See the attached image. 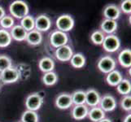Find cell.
I'll list each match as a JSON object with an SVG mask.
<instances>
[{"label": "cell", "instance_id": "6da1fadb", "mask_svg": "<svg viewBox=\"0 0 131 122\" xmlns=\"http://www.w3.org/2000/svg\"><path fill=\"white\" fill-rule=\"evenodd\" d=\"M9 11L12 16L16 19H23L24 17L28 16L29 8L28 4L22 0H16L11 3L9 7Z\"/></svg>", "mask_w": 131, "mask_h": 122}, {"label": "cell", "instance_id": "7a4b0ae2", "mask_svg": "<svg viewBox=\"0 0 131 122\" xmlns=\"http://www.w3.org/2000/svg\"><path fill=\"white\" fill-rule=\"evenodd\" d=\"M43 103V98L39 93H33L27 96L25 99V107L27 110L36 112Z\"/></svg>", "mask_w": 131, "mask_h": 122}, {"label": "cell", "instance_id": "3957f363", "mask_svg": "<svg viewBox=\"0 0 131 122\" xmlns=\"http://www.w3.org/2000/svg\"><path fill=\"white\" fill-rule=\"evenodd\" d=\"M103 47L107 52H115L121 47V41L117 36L114 34H108L105 36L103 42Z\"/></svg>", "mask_w": 131, "mask_h": 122}, {"label": "cell", "instance_id": "277c9868", "mask_svg": "<svg viewBox=\"0 0 131 122\" xmlns=\"http://www.w3.org/2000/svg\"><path fill=\"white\" fill-rule=\"evenodd\" d=\"M69 42V37L66 33L60 30H56L50 36V42L51 46L55 48H59L60 47L65 46Z\"/></svg>", "mask_w": 131, "mask_h": 122}, {"label": "cell", "instance_id": "5b68a950", "mask_svg": "<svg viewBox=\"0 0 131 122\" xmlns=\"http://www.w3.org/2000/svg\"><path fill=\"white\" fill-rule=\"evenodd\" d=\"M74 26V20L70 15H61L56 20V27L62 32L70 31Z\"/></svg>", "mask_w": 131, "mask_h": 122}, {"label": "cell", "instance_id": "8992f818", "mask_svg": "<svg viewBox=\"0 0 131 122\" xmlns=\"http://www.w3.org/2000/svg\"><path fill=\"white\" fill-rule=\"evenodd\" d=\"M20 78V73L16 70V69L13 67L9 68V69L3 71L0 73V80L3 83L6 84H12L15 83L19 80Z\"/></svg>", "mask_w": 131, "mask_h": 122}, {"label": "cell", "instance_id": "52a82bcc", "mask_svg": "<svg viewBox=\"0 0 131 122\" xmlns=\"http://www.w3.org/2000/svg\"><path fill=\"white\" fill-rule=\"evenodd\" d=\"M115 68L116 61L109 56L102 57L98 62V69L103 73H109L110 72L115 70Z\"/></svg>", "mask_w": 131, "mask_h": 122}, {"label": "cell", "instance_id": "ba28073f", "mask_svg": "<svg viewBox=\"0 0 131 122\" xmlns=\"http://www.w3.org/2000/svg\"><path fill=\"white\" fill-rule=\"evenodd\" d=\"M99 105H100L99 107L103 112H112L115 110V108L116 107V101L113 96L109 94H107L100 98Z\"/></svg>", "mask_w": 131, "mask_h": 122}, {"label": "cell", "instance_id": "9c48e42d", "mask_svg": "<svg viewBox=\"0 0 131 122\" xmlns=\"http://www.w3.org/2000/svg\"><path fill=\"white\" fill-rule=\"evenodd\" d=\"M55 55L59 61L67 62V61H70L72 56L73 55V51L69 46L65 45V46L57 48L56 50Z\"/></svg>", "mask_w": 131, "mask_h": 122}, {"label": "cell", "instance_id": "30bf717a", "mask_svg": "<svg viewBox=\"0 0 131 122\" xmlns=\"http://www.w3.org/2000/svg\"><path fill=\"white\" fill-rule=\"evenodd\" d=\"M34 21L35 29L39 32H47L51 26V20L46 15L38 16L36 19H34Z\"/></svg>", "mask_w": 131, "mask_h": 122}, {"label": "cell", "instance_id": "8fae6325", "mask_svg": "<svg viewBox=\"0 0 131 122\" xmlns=\"http://www.w3.org/2000/svg\"><path fill=\"white\" fill-rule=\"evenodd\" d=\"M71 94L68 93H62L56 97V106L60 109H68L73 105Z\"/></svg>", "mask_w": 131, "mask_h": 122}, {"label": "cell", "instance_id": "7c38bea8", "mask_svg": "<svg viewBox=\"0 0 131 122\" xmlns=\"http://www.w3.org/2000/svg\"><path fill=\"white\" fill-rule=\"evenodd\" d=\"M100 95L94 89H90L85 91V103L91 107H97L100 102Z\"/></svg>", "mask_w": 131, "mask_h": 122}, {"label": "cell", "instance_id": "4fadbf2b", "mask_svg": "<svg viewBox=\"0 0 131 122\" xmlns=\"http://www.w3.org/2000/svg\"><path fill=\"white\" fill-rule=\"evenodd\" d=\"M103 16L107 20L116 21V20L121 16V10L116 5L110 4V5H107L104 8V10H103Z\"/></svg>", "mask_w": 131, "mask_h": 122}, {"label": "cell", "instance_id": "5bb4252c", "mask_svg": "<svg viewBox=\"0 0 131 122\" xmlns=\"http://www.w3.org/2000/svg\"><path fill=\"white\" fill-rule=\"evenodd\" d=\"M27 33L28 32L25 31V29L20 25L13 26L11 29L10 34L12 39L17 41V42H23L26 39Z\"/></svg>", "mask_w": 131, "mask_h": 122}, {"label": "cell", "instance_id": "9a60e30c", "mask_svg": "<svg viewBox=\"0 0 131 122\" xmlns=\"http://www.w3.org/2000/svg\"><path fill=\"white\" fill-rule=\"evenodd\" d=\"M88 107L85 104L75 105L73 110H72V116L77 120H81L88 116Z\"/></svg>", "mask_w": 131, "mask_h": 122}, {"label": "cell", "instance_id": "2e32d148", "mask_svg": "<svg viewBox=\"0 0 131 122\" xmlns=\"http://www.w3.org/2000/svg\"><path fill=\"white\" fill-rule=\"evenodd\" d=\"M25 40L31 46H38L42 41V34L39 31L33 29L27 33Z\"/></svg>", "mask_w": 131, "mask_h": 122}, {"label": "cell", "instance_id": "e0dca14e", "mask_svg": "<svg viewBox=\"0 0 131 122\" xmlns=\"http://www.w3.org/2000/svg\"><path fill=\"white\" fill-rule=\"evenodd\" d=\"M38 67L40 70L43 72L44 73L53 72L55 69V62L50 57H43L41 59L38 63Z\"/></svg>", "mask_w": 131, "mask_h": 122}, {"label": "cell", "instance_id": "ac0fdd59", "mask_svg": "<svg viewBox=\"0 0 131 122\" xmlns=\"http://www.w3.org/2000/svg\"><path fill=\"white\" fill-rule=\"evenodd\" d=\"M88 116L93 122H99L105 118V112H103L99 107H94L88 112Z\"/></svg>", "mask_w": 131, "mask_h": 122}, {"label": "cell", "instance_id": "d6986e66", "mask_svg": "<svg viewBox=\"0 0 131 122\" xmlns=\"http://www.w3.org/2000/svg\"><path fill=\"white\" fill-rule=\"evenodd\" d=\"M120 64L124 68H130L131 66V51L130 49H125L121 51L118 56Z\"/></svg>", "mask_w": 131, "mask_h": 122}, {"label": "cell", "instance_id": "ffe728a7", "mask_svg": "<svg viewBox=\"0 0 131 122\" xmlns=\"http://www.w3.org/2000/svg\"><path fill=\"white\" fill-rule=\"evenodd\" d=\"M122 79V75L118 70H113L110 72L109 73H107L106 76V81L107 84L112 85V86H116Z\"/></svg>", "mask_w": 131, "mask_h": 122}, {"label": "cell", "instance_id": "44dd1931", "mask_svg": "<svg viewBox=\"0 0 131 122\" xmlns=\"http://www.w3.org/2000/svg\"><path fill=\"white\" fill-rule=\"evenodd\" d=\"M100 28L103 33H106L107 34H112L117 29V23L116 20L105 19L101 23Z\"/></svg>", "mask_w": 131, "mask_h": 122}, {"label": "cell", "instance_id": "7402d4cb", "mask_svg": "<svg viewBox=\"0 0 131 122\" xmlns=\"http://www.w3.org/2000/svg\"><path fill=\"white\" fill-rule=\"evenodd\" d=\"M70 63L75 69H82L85 64V58L82 53H76L72 56Z\"/></svg>", "mask_w": 131, "mask_h": 122}, {"label": "cell", "instance_id": "603a6c76", "mask_svg": "<svg viewBox=\"0 0 131 122\" xmlns=\"http://www.w3.org/2000/svg\"><path fill=\"white\" fill-rule=\"evenodd\" d=\"M117 92L122 95H128L131 91L130 81L127 79H122L121 82L116 85Z\"/></svg>", "mask_w": 131, "mask_h": 122}, {"label": "cell", "instance_id": "cb8c5ba5", "mask_svg": "<svg viewBox=\"0 0 131 122\" xmlns=\"http://www.w3.org/2000/svg\"><path fill=\"white\" fill-rule=\"evenodd\" d=\"M73 103L75 105H83L85 103V91L76 90L71 94Z\"/></svg>", "mask_w": 131, "mask_h": 122}, {"label": "cell", "instance_id": "d4e9b609", "mask_svg": "<svg viewBox=\"0 0 131 122\" xmlns=\"http://www.w3.org/2000/svg\"><path fill=\"white\" fill-rule=\"evenodd\" d=\"M20 25L23 27L27 32H29V31L34 29H35L34 18L32 16H29V15L26 16L23 19H21Z\"/></svg>", "mask_w": 131, "mask_h": 122}, {"label": "cell", "instance_id": "484cf974", "mask_svg": "<svg viewBox=\"0 0 131 122\" xmlns=\"http://www.w3.org/2000/svg\"><path fill=\"white\" fill-rule=\"evenodd\" d=\"M12 37L10 32L6 29H0V47H7L12 42Z\"/></svg>", "mask_w": 131, "mask_h": 122}, {"label": "cell", "instance_id": "4316f807", "mask_svg": "<svg viewBox=\"0 0 131 122\" xmlns=\"http://www.w3.org/2000/svg\"><path fill=\"white\" fill-rule=\"evenodd\" d=\"M58 81V76L56 73L54 72H49V73H44L42 76V82L44 85L47 86H51L54 85Z\"/></svg>", "mask_w": 131, "mask_h": 122}, {"label": "cell", "instance_id": "83f0119b", "mask_svg": "<svg viewBox=\"0 0 131 122\" xmlns=\"http://www.w3.org/2000/svg\"><path fill=\"white\" fill-rule=\"evenodd\" d=\"M21 122H38V115L36 112L26 110L21 116Z\"/></svg>", "mask_w": 131, "mask_h": 122}, {"label": "cell", "instance_id": "f1b7e54d", "mask_svg": "<svg viewBox=\"0 0 131 122\" xmlns=\"http://www.w3.org/2000/svg\"><path fill=\"white\" fill-rule=\"evenodd\" d=\"M0 25L3 29H12L14 26V19L12 16L5 15L3 17V19L0 20Z\"/></svg>", "mask_w": 131, "mask_h": 122}, {"label": "cell", "instance_id": "f546056e", "mask_svg": "<svg viewBox=\"0 0 131 122\" xmlns=\"http://www.w3.org/2000/svg\"><path fill=\"white\" fill-rule=\"evenodd\" d=\"M12 67L11 58L6 55H0V73Z\"/></svg>", "mask_w": 131, "mask_h": 122}, {"label": "cell", "instance_id": "4dcf8cb0", "mask_svg": "<svg viewBox=\"0 0 131 122\" xmlns=\"http://www.w3.org/2000/svg\"><path fill=\"white\" fill-rule=\"evenodd\" d=\"M105 35L102 31L96 30L93 32V34L90 36V39H91L92 42L95 45H102L103 40H104Z\"/></svg>", "mask_w": 131, "mask_h": 122}, {"label": "cell", "instance_id": "1f68e13d", "mask_svg": "<svg viewBox=\"0 0 131 122\" xmlns=\"http://www.w3.org/2000/svg\"><path fill=\"white\" fill-rule=\"evenodd\" d=\"M121 107L125 111H130L131 109V96L129 94L125 95L121 102Z\"/></svg>", "mask_w": 131, "mask_h": 122}, {"label": "cell", "instance_id": "d6a6232c", "mask_svg": "<svg viewBox=\"0 0 131 122\" xmlns=\"http://www.w3.org/2000/svg\"><path fill=\"white\" fill-rule=\"evenodd\" d=\"M123 12L126 14H129L131 12V1L130 0H125L121 4V9Z\"/></svg>", "mask_w": 131, "mask_h": 122}, {"label": "cell", "instance_id": "836d02e7", "mask_svg": "<svg viewBox=\"0 0 131 122\" xmlns=\"http://www.w3.org/2000/svg\"><path fill=\"white\" fill-rule=\"evenodd\" d=\"M5 10L2 7H0V20L3 19V16H5Z\"/></svg>", "mask_w": 131, "mask_h": 122}, {"label": "cell", "instance_id": "e575fe53", "mask_svg": "<svg viewBox=\"0 0 131 122\" xmlns=\"http://www.w3.org/2000/svg\"><path fill=\"white\" fill-rule=\"evenodd\" d=\"M123 122H131V115L128 114L127 116H126Z\"/></svg>", "mask_w": 131, "mask_h": 122}, {"label": "cell", "instance_id": "d590c367", "mask_svg": "<svg viewBox=\"0 0 131 122\" xmlns=\"http://www.w3.org/2000/svg\"><path fill=\"white\" fill-rule=\"evenodd\" d=\"M99 122H112V120L110 119H108V118H103V120H99Z\"/></svg>", "mask_w": 131, "mask_h": 122}, {"label": "cell", "instance_id": "8d00e7d4", "mask_svg": "<svg viewBox=\"0 0 131 122\" xmlns=\"http://www.w3.org/2000/svg\"><path fill=\"white\" fill-rule=\"evenodd\" d=\"M18 122H21V121H18Z\"/></svg>", "mask_w": 131, "mask_h": 122}]
</instances>
